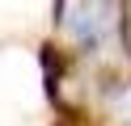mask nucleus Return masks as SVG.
Here are the masks:
<instances>
[{
    "mask_svg": "<svg viewBox=\"0 0 131 126\" xmlns=\"http://www.w3.org/2000/svg\"><path fill=\"white\" fill-rule=\"evenodd\" d=\"M114 0H63V34L80 46H97L114 34Z\"/></svg>",
    "mask_w": 131,
    "mask_h": 126,
    "instance_id": "f257e3e1",
    "label": "nucleus"
}]
</instances>
